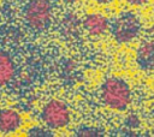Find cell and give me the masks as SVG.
<instances>
[{"label":"cell","mask_w":154,"mask_h":137,"mask_svg":"<svg viewBox=\"0 0 154 137\" xmlns=\"http://www.w3.org/2000/svg\"><path fill=\"white\" fill-rule=\"evenodd\" d=\"M102 102L113 111H125L131 102V89L126 81L119 77H108L100 89Z\"/></svg>","instance_id":"1"},{"label":"cell","mask_w":154,"mask_h":137,"mask_svg":"<svg viewBox=\"0 0 154 137\" xmlns=\"http://www.w3.org/2000/svg\"><path fill=\"white\" fill-rule=\"evenodd\" d=\"M109 31L117 43H129L138 36L141 31V22L134 12L126 11L118 14V17L109 23Z\"/></svg>","instance_id":"2"},{"label":"cell","mask_w":154,"mask_h":137,"mask_svg":"<svg viewBox=\"0 0 154 137\" xmlns=\"http://www.w3.org/2000/svg\"><path fill=\"white\" fill-rule=\"evenodd\" d=\"M52 19V5L49 0H30L24 8V20L26 25L35 30H45Z\"/></svg>","instance_id":"3"},{"label":"cell","mask_w":154,"mask_h":137,"mask_svg":"<svg viewBox=\"0 0 154 137\" xmlns=\"http://www.w3.org/2000/svg\"><path fill=\"white\" fill-rule=\"evenodd\" d=\"M41 120L43 125L52 130L64 129L71 121L70 108L61 100H51L46 102L41 109Z\"/></svg>","instance_id":"4"},{"label":"cell","mask_w":154,"mask_h":137,"mask_svg":"<svg viewBox=\"0 0 154 137\" xmlns=\"http://www.w3.org/2000/svg\"><path fill=\"white\" fill-rule=\"evenodd\" d=\"M23 125L20 113L14 108L0 109V133L10 135L18 131Z\"/></svg>","instance_id":"5"},{"label":"cell","mask_w":154,"mask_h":137,"mask_svg":"<svg viewBox=\"0 0 154 137\" xmlns=\"http://www.w3.org/2000/svg\"><path fill=\"white\" fill-rule=\"evenodd\" d=\"M82 25L90 36H101L109 29V20L106 18V16L93 12L88 13L83 18Z\"/></svg>","instance_id":"6"},{"label":"cell","mask_w":154,"mask_h":137,"mask_svg":"<svg viewBox=\"0 0 154 137\" xmlns=\"http://www.w3.org/2000/svg\"><path fill=\"white\" fill-rule=\"evenodd\" d=\"M136 62L142 71L154 72V41H143L136 49Z\"/></svg>","instance_id":"7"},{"label":"cell","mask_w":154,"mask_h":137,"mask_svg":"<svg viewBox=\"0 0 154 137\" xmlns=\"http://www.w3.org/2000/svg\"><path fill=\"white\" fill-rule=\"evenodd\" d=\"M16 75V65L12 56L0 49V88L6 87L12 82Z\"/></svg>","instance_id":"8"},{"label":"cell","mask_w":154,"mask_h":137,"mask_svg":"<svg viewBox=\"0 0 154 137\" xmlns=\"http://www.w3.org/2000/svg\"><path fill=\"white\" fill-rule=\"evenodd\" d=\"M75 136H79V137H100V136H103V131L96 126H93V125H81L78 126L75 132H73Z\"/></svg>","instance_id":"9"},{"label":"cell","mask_w":154,"mask_h":137,"mask_svg":"<svg viewBox=\"0 0 154 137\" xmlns=\"http://www.w3.org/2000/svg\"><path fill=\"white\" fill-rule=\"evenodd\" d=\"M26 135L31 137H52L54 136V132L46 125H34L26 130Z\"/></svg>","instance_id":"10"},{"label":"cell","mask_w":154,"mask_h":137,"mask_svg":"<svg viewBox=\"0 0 154 137\" xmlns=\"http://www.w3.org/2000/svg\"><path fill=\"white\" fill-rule=\"evenodd\" d=\"M150 0H126V2L131 6H135V7H140V6H144L149 2Z\"/></svg>","instance_id":"11"},{"label":"cell","mask_w":154,"mask_h":137,"mask_svg":"<svg viewBox=\"0 0 154 137\" xmlns=\"http://www.w3.org/2000/svg\"><path fill=\"white\" fill-rule=\"evenodd\" d=\"M126 124H128V125H131L132 127H135V126H137L138 120H137V118H136V117H134V115H132V117L126 121Z\"/></svg>","instance_id":"12"},{"label":"cell","mask_w":154,"mask_h":137,"mask_svg":"<svg viewBox=\"0 0 154 137\" xmlns=\"http://www.w3.org/2000/svg\"><path fill=\"white\" fill-rule=\"evenodd\" d=\"M93 1L97 5H109L111 2H113V0H93Z\"/></svg>","instance_id":"13"},{"label":"cell","mask_w":154,"mask_h":137,"mask_svg":"<svg viewBox=\"0 0 154 137\" xmlns=\"http://www.w3.org/2000/svg\"><path fill=\"white\" fill-rule=\"evenodd\" d=\"M65 4H76V2H78V1H81V0H63Z\"/></svg>","instance_id":"14"}]
</instances>
